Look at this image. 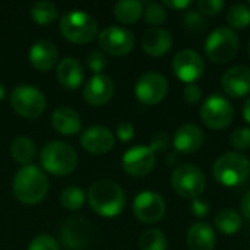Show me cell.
I'll return each instance as SVG.
<instances>
[{
    "label": "cell",
    "instance_id": "obj_20",
    "mask_svg": "<svg viewBox=\"0 0 250 250\" xmlns=\"http://www.w3.org/2000/svg\"><path fill=\"white\" fill-rule=\"evenodd\" d=\"M204 144V133L195 125H183L177 129L173 145L180 154H192L196 152Z\"/></svg>",
    "mask_w": 250,
    "mask_h": 250
},
{
    "label": "cell",
    "instance_id": "obj_40",
    "mask_svg": "<svg viewBox=\"0 0 250 250\" xmlns=\"http://www.w3.org/2000/svg\"><path fill=\"white\" fill-rule=\"evenodd\" d=\"M117 136L122 142H129L135 136V129L129 122H122L117 126Z\"/></svg>",
    "mask_w": 250,
    "mask_h": 250
},
{
    "label": "cell",
    "instance_id": "obj_45",
    "mask_svg": "<svg viewBox=\"0 0 250 250\" xmlns=\"http://www.w3.org/2000/svg\"><path fill=\"white\" fill-rule=\"evenodd\" d=\"M4 94H6V89H4V86H3V83L0 82V101L4 98Z\"/></svg>",
    "mask_w": 250,
    "mask_h": 250
},
{
    "label": "cell",
    "instance_id": "obj_36",
    "mask_svg": "<svg viewBox=\"0 0 250 250\" xmlns=\"http://www.w3.org/2000/svg\"><path fill=\"white\" fill-rule=\"evenodd\" d=\"M199 12L207 16H212L220 13L224 9V1L223 0H201L198 3Z\"/></svg>",
    "mask_w": 250,
    "mask_h": 250
},
{
    "label": "cell",
    "instance_id": "obj_38",
    "mask_svg": "<svg viewBox=\"0 0 250 250\" xmlns=\"http://www.w3.org/2000/svg\"><path fill=\"white\" fill-rule=\"evenodd\" d=\"M185 23L188 28L196 31V29H202L207 26V22L204 21L202 15H199L198 12H189L185 15Z\"/></svg>",
    "mask_w": 250,
    "mask_h": 250
},
{
    "label": "cell",
    "instance_id": "obj_17",
    "mask_svg": "<svg viewBox=\"0 0 250 250\" xmlns=\"http://www.w3.org/2000/svg\"><path fill=\"white\" fill-rule=\"evenodd\" d=\"M81 145L91 154H105L114 146V135L105 126H91L83 130Z\"/></svg>",
    "mask_w": 250,
    "mask_h": 250
},
{
    "label": "cell",
    "instance_id": "obj_42",
    "mask_svg": "<svg viewBox=\"0 0 250 250\" xmlns=\"http://www.w3.org/2000/svg\"><path fill=\"white\" fill-rule=\"evenodd\" d=\"M164 4L171 9H176V10H182V9L189 7L192 4V1H189V0H166Z\"/></svg>",
    "mask_w": 250,
    "mask_h": 250
},
{
    "label": "cell",
    "instance_id": "obj_10",
    "mask_svg": "<svg viewBox=\"0 0 250 250\" xmlns=\"http://www.w3.org/2000/svg\"><path fill=\"white\" fill-rule=\"evenodd\" d=\"M167 91H168L167 79L157 72L144 73L135 85L136 98L146 105H154L160 103L167 95Z\"/></svg>",
    "mask_w": 250,
    "mask_h": 250
},
{
    "label": "cell",
    "instance_id": "obj_16",
    "mask_svg": "<svg viewBox=\"0 0 250 250\" xmlns=\"http://www.w3.org/2000/svg\"><path fill=\"white\" fill-rule=\"evenodd\" d=\"M114 92V82L108 75H94L83 88V97L91 105H104L108 103Z\"/></svg>",
    "mask_w": 250,
    "mask_h": 250
},
{
    "label": "cell",
    "instance_id": "obj_13",
    "mask_svg": "<svg viewBox=\"0 0 250 250\" xmlns=\"http://www.w3.org/2000/svg\"><path fill=\"white\" fill-rule=\"evenodd\" d=\"M204 60L193 50H182L173 59V72L182 81L195 83L204 73Z\"/></svg>",
    "mask_w": 250,
    "mask_h": 250
},
{
    "label": "cell",
    "instance_id": "obj_31",
    "mask_svg": "<svg viewBox=\"0 0 250 250\" xmlns=\"http://www.w3.org/2000/svg\"><path fill=\"white\" fill-rule=\"evenodd\" d=\"M85 199H86L85 192L81 188H78V186H69L60 195L62 205L66 209H70V211L79 209L85 204Z\"/></svg>",
    "mask_w": 250,
    "mask_h": 250
},
{
    "label": "cell",
    "instance_id": "obj_19",
    "mask_svg": "<svg viewBox=\"0 0 250 250\" xmlns=\"http://www.w3.org/2000/svg\"><path fill=\"white\" fill-rule=\"evenodd\" d=\"M57 59H59V51L56 45L47 40L37 41L29 50L31 64L41 72H47L53 69L57 63Z\"/></svg>",
    "mask_w": 250,
    "mask_h": 250
},
{
    "label": "cell",
    "instance_id": "obj_35",
    "mask_svg": "<svg viewBox=\"0 0 250 250\" xmlns=\"http://www.w3.org/2000/svg\"><path fill=\"white\" fill-rule=\"evenodd\" d=\"M86 64H88V67H89L94 73L100 75V73L104 70V67L107 66V59H105L104 54H101V53H98V51H92V53H89L88 57H86Z\"/></svg>",
    "mask_w": 250,
    "mask_h": 250
},
{
    "label": "cell",
    "instance_id": "obj_32",
    "mask_svg": "<svg viewBox=\"0 0 250 250\" xmlns=\"http://www.w3.org/2000/svg\"><path fill=\"white\" fill-rule=\"evenodd\" d=\"M144 15H145L146 23L149 25H161L167 19L166 9L158 3H148L146 9L144 10Z\"/></svg>",
    "mask_w": 250,
    "mask_h": 250
},
{
    "label": "cell",
    "instance_id": "obj_21",
    "mask_svg": "<svg viewBox=\"0 0 250 250\" xmlns=\"http://www.w3.org/2000/svg\"><path fill=\"white\" fill-rule=\"evenodd\" d=\"M173 45V35L167 29L152 28L142 37V48L151 56H163L170 51Z\"/></svg>",
    "mask_w": 250,
    "mask_h": 250
},
{
    "label": "cell",
    "instance_id": "obj_28",
    "mask_svg": "<svg viewBox=\"0 0 250 250\" xmlns=\"http://www.w3.org/2000/svg\"><path fill=\"white\" fill-rule=\"evenodd\" d=\"M31 18L38 25H48L57 18V9L48 0H40L31 6Z\"/></svg>",
    "mask_w": 250,
    "mask_h": 250
},
{
    "label": "cell",
    "instance_id": "obj_30",
    "mask_svg": "<svg viewBox=\"0 0 250 250\" xmlns=\"http://www.w3.org/2000/svg\"><path fill=\"white\" fill-rule=\"evenodd\" d=\"M227 22L236 29H243L250 25V9L246 4H234L227 12Z\"/></svg>",
    "mask_w": 250,
    "mask_h": 250
},
{
    "label": "cell",
    "instance_id": "obj_34",
    "mask_svg": "<svg viewBox=\"0 0 250 250\" xmlns=\"http://www.w3.org/2000/svg\"><path fill=\"white\" fill-rule=\"evenodd\" d=\"M28 250H60V249H59L57 242H56L51 236L41 234V236H37V237L29 243V248H28Z\"/></svg>",
    "mask_w": 250,
    "mask_h": 250
},
{
    "label": "cell",
    "instance_id": "obj_1",
    "mask_svg": "<svg viewBox=\"0 0 250 250\" xmlns=\"http://www.w3.org/2000/svg\"><path fill=\"white\" fill-rule=\"evenodd\" d=\"M12 188L19 202L35 205L45 198L48 192V180L41 168L35 166H23L13 177Z\"/></svg>",
    "mask_w": 250,
    "mask_h": 250
},
{
    "label": "cell",
    "instance_id": "obj_14",
    "mask_svg": "<svg viewBox=\"0 0 250 250\" xmlns=\"http://www.w3.org/2000/svg\"><path fill=\"white\" fill-rule=\"evenodd\" d=\"M122 163L126 173L135 177H144L154 170L155 154L149 146H133L126 151Z\"/></svg>",
    "mask_w": 250,
    "mask_h": 250
},
{
    "label": "cell",
    "instance_id": "obj_3",
    "mask_svg": "<svg viewBox=\"0 0 250 250\" xmlns=\"http://www.w3.org/2000/svg\"><path fill=\"white\" fill-rule=\"evenodd\" d=\"M40 160L42 167L54 176L70 174L78 164L76 151L69 144L62 141H51L44 145Z\"/></svg>",
    "mask_w": 250,
    "mask_h": 250
},
{
    "label": "cell",
    "instance_id": "obj_11",
    "mask_svg": "<svg viewBox=\"0 0 250 250\" xmlns=\"http://www.w3.org/2000/svg\"><path fill=\"white\" fill-rule=\"evenodd\" d=\"M98 42L107 53L113 56H123L133 50L135 37L129 29L120 26H108L100 32Z\"/></svg>",
    "mask_w": 250,
    "mask_h": 250
},
{
    "label": "cell",
    "instance_id": "obj_2",
    "mask_svg": "<svg viewBox=\"0 0 250 250\" xmlns=\"http://www.w3.org/2000/svg\"><path fill=\"white\" fill-rule=\"evenodd\" d=\"M88 201L91 208L103 217H116L126 205L125 192L111 180L95 182L88 192Z\"/></svg>",
    "mask_w": 250,
    "mask_h": 250
},
{
    "label": "cell",
    "instance_id": "obj_15",
    "mask_svg": "<svg viewBox=\"0 0 250 250\" xmlns=\"http://www.w3.org/2000/svg\"><path fill=\"white\" fill-rule=\"evenodd\" d=\"M91 234H92L91 224L85 218H79V217L66 220L63 226L60 227L62 242L69 249L79 250L86 248V245L89 243Z\"/></svg>",
    "mask_w": 250,
    "mask_h": 250
},
{
    "label": "cell",
    "instance_id": "obj_5",
    "mask_svg": "<svg viewBox=\"0 0 250 250\" xmlns=\"http://www.w3.org/2000/svg\"><path fill=\"white\" fill-rule=\"evenodd\" d=\"M60 31L63 37L76 44H86L97 37V21L83 10H70L60 19Z\"/></svg>",
    "mask_w": 250,
    "mask_h": 250
},
{
    "label": "cell",
    "instance_id": "obj_25",
    "mask_svg": "<svg viewBox=\"0 0 250 250\" xmlns=\"http://www.w3.org/2000/svg\"><path fill=\"white\" fill-rule=\"evenodd\" d=\"M10 155L15 161L22 166H31L32 160L37 155V146L34 141L28 136H18L10 145Z\"/></svg>",
    "mask_w": 250,
    "mask_h": 250
},
{
    "label": "cell",
    "instance_id": "obj_46",
    "mask_svg": "<svg viewBox=\"0 0 250 250\" xmlns=\"http://www.w3.org/2000/svg\"><path fill=\"white\" fill-rule=\"evenodd\" d=\"M249 54H250V41H249Z\"/></svg>",
    "mask_w": 250,
    "mask_h": 250
},
{
    "label": "cell",
    "instance_id": "obj_8",
    "mask_svg": "<svg viewBox=\"0 0 250 250\" xmlns=\"http://www.w3.org/2000/svg\"><path fill=\"white\" fill-rule=\"evenodd\" d=\"M171 185L174 190L188 199L198 198L205 190V176L193 164H182L171 174Z\"/></svg>",
    "mask_w": 250,
    "mask_h": 250
},
{
    "label": "cell",
    "instance_id": "obj_26",
    "mask_svg": "<svg viewBox=\"0 0 250 250\" xmlns=\"http://www.w3.org/2000/svg\"><path fill=\"white\" fill-rule=\"evenodd\" d=\"M144 13V3L139 0H122L114 4V16L122 23H135Z\"/></svg>",
    "mask_w": 250,
    "mask_h": 250
},
{
    "label": "cell",
    "instance_id": "obj_23",
    "mask_svg": "<svg viewBox=\"0 0 250 250\" xmlns=\"http://www.w3.org/2000/svg\"><path fill=\"white\" fill-rule=\"evenodd\" d=\"M57 79L67 89L78 88L83 79V70L79 60H76L75 57L63 59L57 66Z\"/></svg>",
    "mask_w": 250,
    "mask_h": 250
},
{
    "label": "cell",
    "instance_id": "obj_33",
    "mask_svg": "<svg viewBox=\"0 0 250 250\" xmlns=\"http://www.w3.org/2000/svg\"><path fill=\"white\" fill-rule=\"evenodd\" d=\"M231 145L237 149H249L250 148V127H240L231 133Z\"/></svg>",
    "mask_w": 250,
    "mask_h": 250
},
{
    "label": "cell",
    "instance_id": "obj_41",
    "mask_svg": "<svg viewBox=\"0 0 250 250\" xmlns=\"http://www.w3.org/2000/svg\"><path fill=\"white\" fill-rule=\"evenodd\" d=\"M190 211H192V214H193L195 217L202 218V217H207V215H208V212H209V205H208L207 202L201 201L199 198H195V199H192V202H190Z\"/></svg>",
    "mask_w": 250,
    "mask_h": 250
},
{
    "label": "cell",
    "instance_id": "obj_4",
    "mask_svg": "<svg viewBox=\"0 0 250 250\" xmlns=\"http://www.w3.org/2000/svg\"><path fill=\"white\" fill-rule=\"evenodd\" d=\"M212 174L218 183L227 188L242 185L249 179L250 161L243 154L227 152L215 161Z\"/></svg>",
    "mask_w": 250,
    "mask_h": 250
},
{
    "label": "cell",
    "instance_id": "obj_29",
    "mask_svg": "<svg viewBox=\"0 0 250 250\" xmlns=\"http://www.w3.org/2000/svg\"><path fill=\"white\" fill-rule=\"evenodd\" d=\"M167 237L160 230H146L139 239L141 250H167Z\"/></svg>",
    "mask_w": 250,
    "mask_h": 250
},
{
    "label": "cell",
    "instance_id": "obj_37",
    "mask_svg": "<svg viewBox=\"0 0 250 250\" xmlns=\"http://www.w3.org/2000/svg\"><path fill=\"white\" fill-rule=\"evenodd\" d=\"M168 145H170V138L167 136V133L158 132L157 135L152 136L149 148H151V149L154 151V154H155V152H164V151H167V149H168Z\"/></svg>",
    "mask_w": 250,
    "mask_h": 250
},
{
    "label": "cell",
    "instance_id": "obj_24",
    "mask_svg": "<svg viewBox=\"0 0 250 250\" xmlns=\"http://www.w3.org/2000/svg\"><path fill=\"white\" fill-rule=\"evenodd\" d=\"M188 246L190 250H214L215 233L209 224L198 223L188 233Z\"/></svg>",
    "mask_w": 250,
    "mask_h": 250
},
{
    "label": "cell",
    "instance_id": "obj_6",
    "mask_svg": "<svg viewBox=\"0 0 250 250\" xmlns=\"http://www.w3.org/2000/svg\"><path fill=\"white\" fill-rule=\"evenodd\" d=\"M239 37L230 28H218L212 31L205 41V53L214 63H227L239 51Z\"/></svg>",
    "mask_w": 250,
    "mask_h": 250
},
{
    "label": "cell",
    "instance_id": "obj_9",
    "mask_svg": "<svg viewBox=\"0 0 250 250\" xmlns=\"http://www.w3.org/2000/svg\"><path fill=\"white\" fill-rule=\"evenodd\" d=\"M234 117L233 105L229 100L221 95H211L205 100L201 108V119L202 122L214 130L226 129Z\"/></svg>",
    "mask_w": 250,
    "mask_h": 250
},
{
    "label": "cell",
    "instance_id": "obj_44",
    "mask_svg": "<svg viewBox=\"0 0 250 250\" xmlns=\"http://www.w3.org/2000/svg\"><path fill=\"white\" fill-rule=\"evenodd\" d=\"M243 117L248 123H250V98H248V101L243 105Z\"/></svg>",
    "mask_w": 250,
    "mask_h": 250
},
{
    "label": "cell",
    "instance_id": "obj_47",
    "mask_svg": "<svg viewBox=\"0 0 250 250\" xmlns=\"http://www.w3.org/2000/svg\"><path fill=\"white\" fill-rule=\"evenodd\" d=\"M249 4H250V1H249Z\"/></svg>",
    "mask_w": 250,
    "mask_h": 250
},
{
    "label": "cell",
    "instance_id": "obj_12",
    "mask_svg": "<svg viewBox=\"0 0 250 250\" xmlns=\"http://www.w3.org/2000/svg\"><path fill=\"white\" fill-rule=\"evenodd\" d=\"M133 214L135 217L145 223L152 224L160 221L166 214V202L155 192H142L133 201Z\"/></svg>",
    "mask_w": 250,
    "mask_h": 250
},
{
    "label": "cell",
    "instance_id": "obj_22",
    "mask_svg": "<svg viewBox=\"0 0 250 250\" xmlns=\"http://www.w3.org/2000/svg\"><path fill=\"white\" fill-rule=\"evenodd\" d=\"M53 127L62 135H75L82 127L81 116L70 107H59L51 116Z\"/></svg>",
    "mask_w": 250,
    "mask_h": 250
},
{
    "label": "cell",
    "instance_id": "obj_27",
    "mask_svg": "<svg viewBox=\"0 0 250 250\" xmlns=\"http://www.w3.org/2000/svg\"><path fill=\"white\" fill-rule=\"evenodd\" d=\"M215 226L220 233L226 236H233L242 229V217L237 211L231 208H226L217 212Z\"/></svg>",
    "mask_w": 250,
    "mask_h": 250
},
{
    "label": "cell",
    "instance_id": "obj_39",
    "mask_svg": "<svg viewBox=\"0 0 250 250\" xmlns=\"http://www.w3.org/2000/svg\"><path fill=\"white\" fill-rule=\"evenodd\" d=\"M183 97H185V101L188 104H196L201 97H202V89L199 85L196 83H189L186 88H185V92H183Z\"/></svg>",
    "mask_w": 250,
    "mask_h": 250
},
{
    "label": "cell",
    "instance_id": "obj_18",
    "mask_svg": "<svg viewBox=\"0 0 250 250\" xmlns=\"http://www.w3.org/2000/svg\"><path fill=\"white\" fill-rule=\"evenodd\" d=\"M221 85L224 92L233 98H240L250 94V67L239 64L229 69L221 79Z\"/></svg>",
    "mask_w": 250,
    "mask_h": 250
},
{
    "label": "cell",
    "instance_id": "obj_7",
    "mask_svg": "<svg viewBox=\"0 0 250 250\" xmlns=\"http://www.w3.org/2000/svg\"><path fill=\"white\" fill-rule=\"evenodd\" d=\"M10 104L18 114L26 119H37L45 108V98L38 88L19 85L10 94Z\"/></svg>",
    "mask_w": 250,
    "mask_h": 250
},
{
    "label": "cell",
    "instance_id": "obj_43",
    "mask_svg": "<svg viewBox=\"0 0 250 250\" xmlns=\"http://www.w3.org/2000/svg\"><path fill=\"white\" fill-rule=\"evenodd\" d=\"M240 209H242V214L248 218L250 221V190L243 196L242 199V205H240Z\"/></svg>",
    "mask_w": 250,
    "mask_h": 250
}]
</instances>
